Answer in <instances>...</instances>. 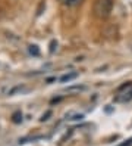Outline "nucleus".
<instances>
[{
    "label": "nucleus",
    "instance_id": "nucleus-1",
    "mask_svg": "<svg viewBox=\"0 0 132 146\" xmlns=\"http://www.w3.org/2000/svg\"><path fill=\"white\" fill-rule=\"evenodd\" d=\"M113 11V0H95L94 3V15L100 19L109 18Z\"/></svg>",
    "mask_w": 132,
    "mask_h": 146
},
{
    "label": "nucleus",
    "instance_id": "nucleus-2",
    "mask_svg": "<svg viewBox=\"0 0 132 146\" xmlns=\"http://www.w3.org/2000/svg\"><path fill=\"white\" fill-rule=\"evenodd\" d=\"M60 3H63L65 6H69V7H74V6H78L82 0H59Z\"/></svg>",
    "mask_w": 132,
    "mask_h": 146
},
{
    "label": "nucleus",
    "instance_id": "nucleus-3",
    "mask_svg": "<svg viewBox=\"0 0 132 146\" xmlns=\"http://www.w3.org/2000/svg\"><path fill=\"white\" fill-rule=\"evenodd\" d=\"M78 77V72H70V74H66V75H63L60 78V81H63V83H66V81H70V80H74V78H76Z\"/></svg>",
    "mask_w": 132,
    "mask_h": 146
},
{
    "label": "nucleus",
    "instance_id": "nucleus-4",
    "mask_svg": "<svg viewBox=\"0 0 132 146\" xmlns=\"http://www.w3.org/2000/svg\"><path fill=\"white\" fill-rule=\"evenodd\" d=\"M12 121L15 123V124H19L21 121H22V114L18 111V112H15L13 115H12Z\"/></svg>",
    "mask_w": 132,
    "mask_h": 146
},
{
    "label": "nucleus",
    "instance_id": "nucleus-5",
    "mask_svg": "<svg viewBox=\"0 0 132 146\" xmlns=\"http://www.w3.org/2000/svg\"><path fill=\"white\" fill-rule=\"evenodd\" d=\"M30 52H31L32 55H38L40 50H38V47L35 46V44H31V46H30Z\"/></svg>",
    "mask_w": 132,
    "mask_h": 146
},
{
    "label": "nucleus",
    "instance_id": "nucleus-6",
    "mask_svg": "<svg viewBox=\"0 0 132 146\" xmlns=\"http://www.w3.org/2000/svg\"><path fill=\"white\" fill-rule=\"evenodd\" d=\"M56 47H57V43H56V40H53V41L50 43V53H55Z\"/></svg>",
    "mask_w": 132,
    "mask_h": 146
},
{
    "label": "nucleus",
    "instance_id": "nucleus-7",
    "mask_svg": "<svg viewBox=\"0 0 132 146\" xmlns=\"http://www.w3.org/2000/svg\"><path fill=\"white\" fill-rule=\"evenodd\" d=\"M44 6H46V3L41 2V3H40V7L37 9V15H41V11H43V7H44Z\"/></svg>",
    "mask_w": 132,
    "mask_h": 146
},
{
    "label": "nucleus",
    "instance_id": "nucleus-8",
    "mask_svg": "<svg viewBox=\"0 0 132 146\" xmlns=\"http://www.w3.org/2000/svg\"><path fill=\"white\" fill-rule=\"evenodd\" d=\"M50 114H51V112H50V111H49V112H47L46 115H43V118H41V119H43V121H46V119H49V117H50Z\"/></svg>",
    "mask_w": 132,
    "mask_h": 146
}]
</instances>
